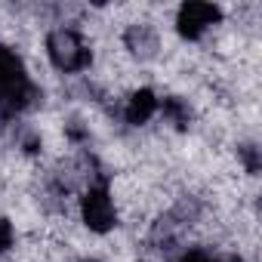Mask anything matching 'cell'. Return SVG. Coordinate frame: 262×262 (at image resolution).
Instances as JSON below:
<instances>
[{
	"instance_id": "6da1fadb",
	"label": "cell",
	"mask_w": 262,
	"mask_h": 262,
	"mask_svg": "<svg viewBox=\"0 0 262 262\" xmlns=\"http://www.w3.org/2000/svg\"><path fill=\"white\" fill-rule=\"evenodd\" d=\"M28 99V77H25V68H22V59L0 47V105L4 108H22Z\"/></svg>"
},
{
	"instance_id": "7a4b0ae2",
	"label": "cell",
	"mask_w": 262,
	"mask_h": 262,
	"mask_svg": "<svg viewBox=\"0 0 262 262\" xmlns=\"http://www.w3.org/2000/svg\"><path fill=\"white\" fill-rule=\"evenodd\" d=\"M47 53H50L53 65L62 68V71H80L93 59L90 50L83 47V40L74 31H68V28H59V31H53L47 37Z\"/></svg>"
},
{
	"instance_id": "3957f363",
	"label": "cell",
	"mask_w": 262,
	"mask_h": 262,
	"mask_svg": "<svg viewBox=\"0 0 262 262\" xmlns=\"http://www.w3.org/2000/svg\"><path fill=\"white\" fill-rule=\"evenodd\" d=\"M222 19V10L216 4H201V0H191V4H182L179 7V16H176V25H179V34L194 40L201 37L210 25H216Z\"/></svg>"
},
{
	"instance_id": "277c9868",
	"label": "cell",
	"mask_w": 262,
	"mask_h": 262,
	"mask_svg": "<svg viewBox=\"0 0 262 262\" xmlns=\"http://www.w3.org/2000/svg\"><path fill=\"white\" fill-rule=\"evenodd\" d=\"M80 213H83V222L90 225V231L105 234L114 228V204L105 188H90L80 198Z\"/></svg>"
},
{
	"instance_id": "5b68a950",
	"label": "cell",
	"mask_w": 262,
	"mask_h": 262,
	"mask_svg": "<svg viewBox=\"0 0 262 262\" xmlns=\"http://www.w3.org/2000/svg\"><path fill=\"white\" fill-rule=\"evenodd\" d=\"M158 111V96L151 90H139L129 96V105H126V120L129 123H145L151 114Z\"/></svg>"
},
{
	"instance_id": "8992f818",
	"label": "cell",
	"mask_w": 262,
	"mask_h": 262,
	"mask_svg": "<svg viewBox=\"0 0 262 262\" xmlns=\"http://www.w3.org/2000/svg\"><path fill=\"white\" fill-rule=\"evenodd\" d=\"M164 114H167L176 126H185V123H188V108H185L179 99H164Z\"/></svg>"
},
{
	"instance_id": "52a82bcc",
	"label": "cell",
	"mask_w": 262,
	"mask_h": 262,
	"mask_svg": "<svg viewBox=\"0 0 262 262\" xmlns=\"http://www.w3.org/2000/svg\"><path fill=\"white\" fill-rule=\"evenodd\" d=\"M13 225L7 222V219H0V250H10L13 247Z\"/></svg>"
},
{
	"instance_id": "ba28073f",
	"label": "cell",
	"mask_w": 262,
	"mask_h": 262,
	"mask_svg": "<svg viewBox=\"0 0 262 262\" xmlns=\"http://www.w3.org/2000/svg\"><path fill=\"white\" fill-rule=\"evenodd\" d=\"M213 256L207 253V250H185L182 256H179V262H210Z\"/></svg>"
},
{
	"instance_id": "9c48e42d",
	"label": "cell",
	"mask_w": 262,
	"mask_h": 262,
	"mask_svg": "<svg viewBox=\"0 0 262 262\" xmlns=\"http://www.w3.org/2000/svg\"><path fill=\"white\" fill-rule=\"evenodd\" d=\"M210 262H241V256H225V259H210Z\"/></svg>"
}]
</instances>
